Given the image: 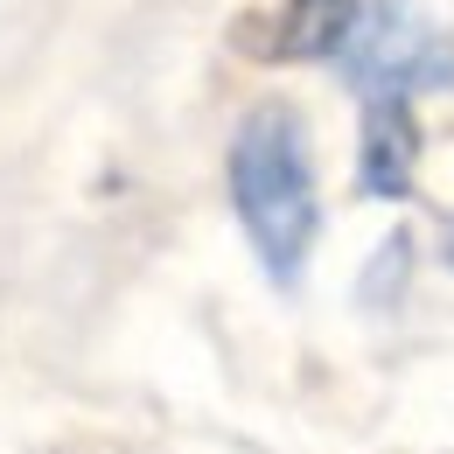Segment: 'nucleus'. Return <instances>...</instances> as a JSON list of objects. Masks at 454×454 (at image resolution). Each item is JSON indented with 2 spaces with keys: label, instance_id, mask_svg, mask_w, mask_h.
Segmentation results:
<instances>
[{
  "label": "nucleus",
  "instance_id": "f257e3e1",
  "mask_svg": "<svg viewBox=\"0 0 454 454\" xmlns=\"http://www.w3.org/2000/svg\"><path fill=\"white\" fill-rule=\"evenodd\" d=\"M231 210L252 238L273 286H294L315 238H322V196L308 161V126L286 106H259L231 133Z\"/></svg>",
  "mask_w": 454,
  "mask_h": 454
},
{
  "label": "nucleus",
  "instance_id": "f03ea898",
  "mask_svg": "<svg viewBox=\"0 0 454 454\" xmlns=\"http://www.w3.org/2000/svg\"><path fill=\"white\" fill-rule=\"evenodd\" d=\"M329 70H342L364 98H419V91H448L454 84V35L441 21H427L412 0H364L356 28L342 35Z\"/></svg>",
  "mask_w": 454,
  "mask_h": 454
},
{
  "label": "nucleus",
  "instance_id": "7ed1b4c3",
  "mask_svg": "<svg viewBox=\"0 0 454 454\" xmlns=\"http://www.w3.org/2000/svg\"><path fill=\"white\" fill-rule=\"evenodd\" d=\"M419 182V119L412 98H364V133H356V189L371 203H405Z\"/></svg>",
  "mask_w": 454,
  "mask_h": 454
},
{
  "label": "nucleus",
  "instance_id": "20e7f679",
  "mask_svg": "<svg viewBox=\"0 0 454 454\" xmlns=\"http://www.w3.org/2000/svg\"><path fill=\"white\" fill-rule=\"evenodd\" d=\"M364 0H286L280 7V43L273 57H294V63H336L342 35L356 28Z\"/></svg>",
  "mask_w": 454,
  "mask_h": 454
},
{
  "label": "nucleus",
  "instance_id": "39448f33",
  "mask_svg": "<svg viewBox=\"0 0 454 454\" xmlns=\"http://www.w3.org/2000/svg\"><path fill=\"white\" fill-rule=\"evenodd\" d=\"M405 280H412V231H392V238L378 245V259L356 273V301H364L371 315H392Z\"/></svg>",
  "mask_w": 454,
  "mask_h": 454
},
{
  "label": "nucleus",
  "instance_id": "423d86ee",
  "mask_svg": "<svg viewBox=\"0 0 454 454\" xmlns=\"http://www.w3.org/2000/svg\"><path fill=\"white\" fill-rule=\"evenodd\" d=\"M441 259L454 266V217H448V238H441Z\"/></svg>",
  "mask_w": 454,
  "mask_h": 454
}]
</instances>
